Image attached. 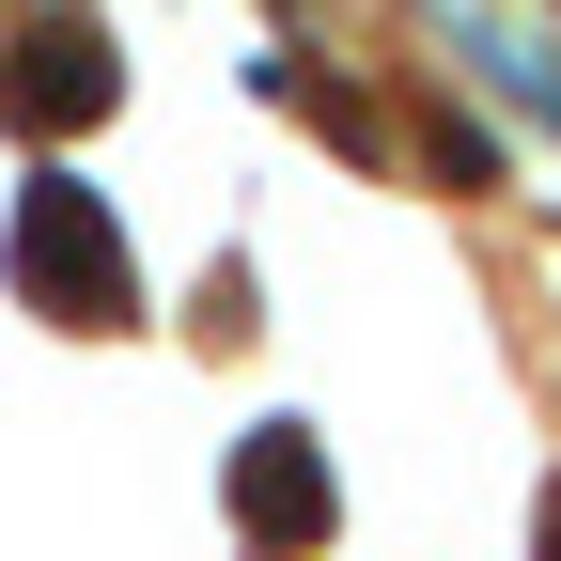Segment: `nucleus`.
I'll return each instance as SVG.
<instances>
[{
	"mask_svg": "<svg viewBox=\"0 0 561 561\" xmlns=\"http://www.w3.org/2000/svg\"><path fill=\"white\" fill-rule=\"evenodd\" d=\"M250 483H265L250 515H265L280 546H312V437H265V453H250Z\"/></svg>",
	"mask_w": 561,
	"mask_h": 561,
	"instance_id": "2",
	"label": "nucleus"
},
{
	"mask_svg": "<svg viewBox=\"0 0 561 561\" xmlns=\"http://www.w3.org/2000/svg\"><path fill=\"white\" fill-rule=\"evenodd\" d=\"M79 250H125V234L94 219L79 187H32V297H62V312H125V280H94Z\"/></svg>",
	"mask_w": 561,
	"mask_h": 561,
	"instance_id": "1",
	"label": "nucleus"
}]
</instances>
